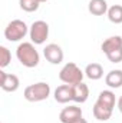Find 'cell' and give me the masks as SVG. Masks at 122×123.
I'll list each match as a JSON object with an SVG mask.
<instances>
[{
  "mask_svg": "<svg viewBox=\"0 0 122 123\" xmlns=\"http://www.w3.org/2000/svg\"><path fill=\"white\" fill-rule=\"evenodd\" d=\"M19 6L22 10L27 12V13H32V12H36L40 6V3L37 0H19Z\"/></svg>",
  "mask_w": 122,
  "mask_h": 123,
  "instance_id": "obj_17",
  "label": "cell"
},
{
  "mask_svg": "<svg viewBox=\"0 0 122 123\" xmlns=\"http://www.w3.org/2000/svg\"><path fill=\"white\" fill-rule=\"evenodd\" d=\"M83 117V112L78 106H68L59 113V120L62 123H73L75 120Z\"/></svg>",
  "mask_w": 122,
  "mask_h": 123,
  "instance_id": "obj_10",
  "label": "cell"
},
{
  "mask_svg": "<svg viewBox=\"0 0 122 123\" xmlns=\"http://www.w3.org/2000/svg\"><path fill=\"white\" fill-rule=\"evenodd\" d=\"M29 36L33 44H43L49 37V25L43 20H36L29 27Z\"/></svg>",
  "mask_w": 122,
  "mask_h": 123,
  "instance_id": "obj_7",
  "label": "cell"
},
{
  "mask_svg": "<svg viewBox=\"0 0 122 123\" xmlns=\"http://www.w3.org/2000/svg\"><path fill=\"white\" fill-rule=\"evenodd\" d=\"M39 3H45V1H47V0H37Z\"/></svg>",
  "mask_w": 122,
  "mask_h": 123,
  "instance_id": "obj_21",
  "label": "cell"
},
{
  "mask_svg": "<svg viewBox=\"0 0 122 123\" xmlns=\"http://www.w3.org/2000/svg\"><path fill=\"white\" fill-rule=\"evenodd\" d=\"M12 62V53L6 46H0V67L4 69Z\"/></svg>",
  "mask_w": 122,
  "mask_h": 123,
  "instance_id": "obj_18",
  "label": "cell"
},
{
  "mask_svg": "<svg viewBox=\"0 0 122 123\" xmlns=\"http://www.w3.org/2000/svg\"><path fill=\"white\" fill-rule=\"evenodd\" d=\"M115 103H116L115 93L112 92V90H102V92L99 93L98 100L95 102L93 109H92L93 117L96 120H99V122L109 120L111 116H112Z\"/></svg>",
  "mask_w": 122,
  "mask_h": 123,
  "instance_id": "obj_1",
  "label": "cell"
},
{
  "mask_svg": "<svg viewBox=\"0 0 122 123\" xmlns=\"http://www.w3.org/2000/svg\"><path fill=\"white\" fill-rule=\"evenodd\" d=\"M16 57L25 67H36L40 62V56L39 52L36 50L34 44L32 42H23L17 46L16 49Z\"/></svg>",
  "mask_w": 122,
  "mask_h": 123,
  "instance_id": "obj_2",
  "label": "cell"
},
{
  "mask_svg": "<svg viewBox=\"0 0 122 123\" xmlns=\"http://www.w3.org/2000/svg\"><path fill=\"white\" fill-rule=\"evenodd\" d=\"M53 96H55V100H56L58 103H62V105H65V103L73 100L72 85H61V86H58V87L55 89Z\"/></svg>",
  "mask_w": 122,
  "mask_h": 123,
  "instance_id": "obj_11",
  "label": "cell"
},
{
  "mask_svg": "<svg viewBox=\"0 0 122 123\" xmlns=\"http://www.w3.org/2000/svg\"><path fill=\"white\" fill-rule=\"evenodd\" d=\"M108 3L106 0H91L88 4V10L93 16H103L105 13H108Z\"/></svg>",
  "mask_w": 122,
  "mask_h": 123,
  "instance_id": "obj_14",
  "label": "cell"
},
{
  "mask_svg": "<svg viewBox=\"0 0 122 123\" xmlns=\"http://www.w3.org/2000/svg\"><path fill=\"white\" fill-rule=\"evenodd\" d=\"M108 19L114 25H121L122 23V6L121 4H114L108 9Z\"/></svg>",
  "mask_w": 122,
  "mask_h": 123,
  "instance_id": "obj_16",
  "label": "cell"
},
{
  "mask_svg": "<svg viewBox=\"0 0 122 123\" xmlns=\"http://www.w3.org/2000/svg\"><path fill=\"white\" fill-rule=\"evenodd\" d=\"M102 52L106 55L111 63H121L122 62V37L121 36H111L103 40L101 44Z\"/></svg>",
  "mask_w": 122,
  "mask_h": 123,
  "instance_id": "obj_3",
  "label": "cell"
},
{
  "mask_svg": "<svg viewBox=\"0 0 122 123\" xmlns=\"http://www.w3.org/2000/svg\"><path fill=\"white\" fill-rule=\"evenodd\" d=\"M23 96H25V99L27 102H32V103L46 100L50 96V86L46 82H37V83L29 85L25 89Z\"/></svg>",
  "mask_w": 122,
  "mask_h": 123,
  "instance_id": "obj_4",
  "label": "cell"
},
{
  "mask_svg": "<svg viewBox=\"0 0 122 123\" xmlns=\"http://www.w3.org/2000/svg\"><path fill=\"white\" fill-rule=\"evenodd\" d=\"M83 76H85V72L81 70V67L73 63V62H69L66 63L59 72V79L65 85H78L83 80Z\"/></svg>",
  "mask_w": 122,
  "mask_h": 123,
  "instance_id": "obj_5",
  "label": "cell"
},
{
  "mask_svg": "<svg viewBox=\"0 0 122 123\" xmlns=\"http://www.w3.org/2000/svg\"><path fill=\"white\" fill-rule=\"evenodd\" d=\"M105 83L108 87L111 89H118L122 86V70L121 69H115L111 70L106 76H105Z\"/></svg>",
  "mask_w": 122,
  "mask_h": 123,
  "instance_id": "obj_13",
  "label": "cell"
},
{
  "mask_svg": "<svg viewBox=\"0 0 122 123\" xmlns=\"http://www.w3.org/2000/svg\"><path fill=\"white\" fill-rule=\"evenodd\" d=\"M73 123H88V122H86V119H83V117H81V119H78V120H75Z\"/></svg>",
  "mask_w": 122,
  "mask_h": 123,
  "instance_id": "obj_20",
  "label": "cell"
},
{
  "mask_svg": "<svg viewBox=\"0 0 122 123\" xmlns=\"http://www.w3.org/2000/svg\"><path fill=\"white\" fill-rule=\"evenodd\" d=\"M20 86V80L16 74L6 73L4 70H0V87L4 92H16Z\"/></svg>",
  "mask_w": 122,
  "mask_h": 123,
  "instance_id": "obj_9",
  "label": "cell"
},
{
  "mask_svg": "<svg viewBox=\"0 0 122 123\" xmlns=\"http://www.w3.org/2000/svg\"><path fill=\"white\" fill-rule=\"evenodd\" d=\"M116 106H118V110L122 113V96L118 99V100H116Z\"/></svg>",
  "mask_w": 122,
  "mask_h": 123,
  "instance_id": "obj_19",
  "label": "cell"
},
{
  "mask_svg": "<svg viewBox=\"0 0 122 123\" xmlns=\"http://www.w3.org/2000/svg\"><path fill=\"white\" fill-rule=\"evenodd\" d=\"M29 33V27L27 25L20 20V19H14L12 20L6 29H4V37L9 42H20L22 39H25V36Z\"/></svg>",
  "mask_w": 122,
  "mask_h": 123,
  "instance_id": "obj_6",
  "label": "cell"
},
{
  "mask_svg": "<svg viewBox=\"0 0 122 123\" xmlns=\"http://www.w3.org/2000/svg\"><path fill=\"white\" fill-rule=\"evenodd\" d=\"M72 92H73V102H76V103H85L89 97V87L83 82L73 85Z\"/></svg>",
  "mask_w": 122,
  "mask_h": 123,
  "instance_id": "obj_12",
  "label": "cell"
},
{
  "mask_svg": "<svg viewBox=\"0 0 122 123\" xmlns=\"http://www.w3.org/2000/svg\"><path fill=\"white\" fill-rule=\"evenodd\" d=\"M43 56H45V59L49 62V63H52V64H61L62 62H63V50H62V47L59 44H56V43H50V44H47L45 49H43Z\"/></svg>",
  "mask_w": 122,
  "mask_h": 123,
  "instance_id": "obj_8",
  "label": "cell"
},
{
  "mask_svg": "<svg viewBox=\"0 0 122 123\" xmlns=\"http://www.w3.org/2000/svg\"><path fill=\"white\" fill-rule=\"evenodd\" d=\"M85 76L91 80H99L103 77V67L99 63H89L85 67Z\"/></svg>",
  "mask_w": 122,
  "mask_h": 123,
  "instance_id": "obj_15",
  "label": "cell"
}]
</instances>
